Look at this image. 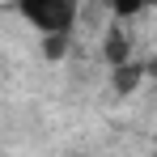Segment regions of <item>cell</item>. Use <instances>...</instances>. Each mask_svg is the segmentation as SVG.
Returning a JSON list of instances; mask_svg holds the SVG:
<instances>
[{
    "label": "cell",
    "mask_w": 157,
    "mask_h": 157,
    "mask_svg": "<svg viewBox=\"0 0 157 157\" xmlns=\"http://www.w3.org/2000/svg\"><path fill=\"white\" fill-rule=\"evenodd\" d=\"M17 9L38 34H72L81 0H17Z\"/></svg>",
    "instance_id": "cell-1"
},
{
    "label": "cell",
    "mask_w": 157,
    "mask_h": 157,
    "mask_svg": "<svg viewBox=\"0 0 157 157\" xmlns=\"http://www.w3.org/2000/svg\"><path fill=\"white\" fill-rule=\"evenodd\" d=\"M140 77H144V64H119V68H115V89H119V94H132V89H136V85H140Z\"/></svg>",
    "instance_id": "cell-2"
},
{
    "label": "cell",
    "mask_w": 157,
    "mask_h": 157,
    "mask_svg": "<svg viewBox=\"0 0 157 157\" xmlns=\"http://www.w3.org/2000/svg\"><path fill=\"white\" fill-rule=\"evenodd\" d=\"M106 59H110V68L128 64V38H123V30H119V26L106 34Z\"/></svg>",
    "instance_id": "cell-3"
},
{
    "label": "cell",
    "mask_w": 157,
    "mask_h": 157,
    "mask_svg": "<svg viewBox=\"0 0 157 157\" xmlns=\"http://www.w3.org/2000/svg\"><path fill=\"white\" fill-rule=\"evenodd\" d=\"M153 0H110V13L119 17V21H128V17H136L140 9H149Z\"/></svg>",
    "instance_id": "cell-4"
},
{
    "label": "cell",
    "mask_w": 157,
    "mask_h": 157,
    "mask_svg": "<svg viewBox=\"0 0 157 157\" xmlns=\"http://www.w3.org/2000/svg\"><path fill=\"white\" fill-rule=\"evenodd\" d=\"M68 51V34H43V55L47 59H64Z\"/></svg>",
    "instance_id": "cell-5"
}]
</instances>
